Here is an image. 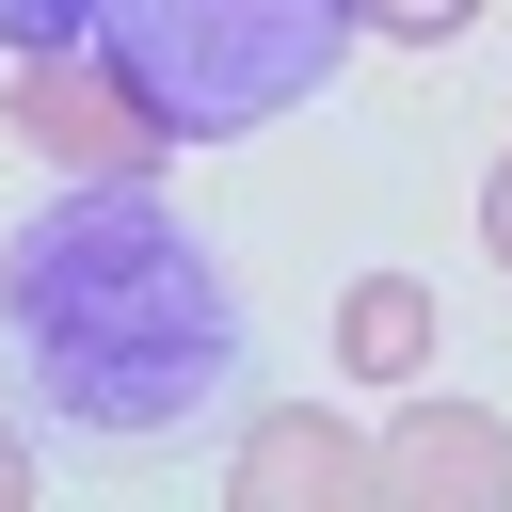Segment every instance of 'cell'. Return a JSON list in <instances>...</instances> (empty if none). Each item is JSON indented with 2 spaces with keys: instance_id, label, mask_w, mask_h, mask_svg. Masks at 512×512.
Masks as SVG:
<instances>
[{
  "instance_id": "52a82bcc",
  "label": "cell",
  "mask_w": 512,
  "mask_h": 512,
  "mask_svg": "<svg viewBox=\"0 0 512 512\" xmlns=\"http://www.w3.org/2000/svg\"><path fill=\"white\" fill-rule=\"evenodd\" d=\"M480 0H352V32H384V48H448Z\"/></svg>"
},
{
  "instance_id": "7a4b0ae2",
  "label": "cell",
  "mask_w": 512,
  "mask_h": 512,
  "mask_svg": "<svg viewBox=\"0 0 512 512\" xmlns=\"http://www.w3.org/2000/svg\"><path fill=\"white\" fill-rule=\"evenodd\" d=\"M336 48H352V0H96V64L176 144L304 112L336 80Z\"/></svg>"
},
{
  "instance_id": "5b68a950",
  "label": "cell",
  "mask_w": 512,
  "mask_h": 512,
  "mask_svg": "<svg viewBox=\"0 0 512 512\" xmlns=\"http://www.w3.org/2000/svg\"><path fill=\"white\" fill-rule=\"evenodd\" d=\"M384 512H512V416L416 400V416L384 432Z\"/></svg>"
},
{
  "instance_id": "3957f363",
  "label": "cell",
  "mask_w": 512,
  "mask_h": 512,
  "mask_svg": "<svg viewBox=\"0 0 512 512\" xmlns=\"http://www.w3.org/2000/svg\"><path fill=\"white\" fill-rule=\"evenodd\" d=\"M0 128H16V144H48L64 176H160V144H176V128L96 64V48H32V64L0 80Z\"/></svg>"
},
{
  "instance_id": "9c48e42d",
  "label": "cell",
  "mask_w": 512,
  "mask_h": 512,
  "mask_svg": "<svg viewBox=\"0 0 512 512\" xmlns=\"http://www.w3.org/2000/svg\"><path fill=\"white\" fill-rule=\"evenodd\" d=\"M480 240H496V272H512V160L480 176Z\"/></svg>"
},
{
  "instance_id": "8992f818",
  "label": "cell",
  "mask_w": 512,
  "mask_h": 512,
  "mask_svg": "<svg viewBox=\"0 0 512 512\" xmlns=\"http://www.w3.org/2000/svg\"><path fill=\"white\" fill-rule=\"evenodd\" d=\"M336 368H352V384H416V368H432V288H416V272H368V288L336 304Z\"/></svg>"
},
{
  "instance_id": "6da1fadb",
  "label": "cell",
  "mask_w": 512,
  "mask_h": 512,
  "mask_svg": "<svg viewBox=\"0 0 512 512\" xmlns=\"http://www.w3.org/2000/svg\"><path fill=\"white\" fill-rule=\"evenodd\" d=\"M0 352L32 384V416L96 432V448H160L224 400L240 368V304L208 272V240L144 192V176H80L64 208L16 224L0 256Z\"/></svg>"
},
{
  "instance_id": "ba28073f",
  "label": "cell",
  "mask_w": 512,
  "mask_h": 512,
  "mask_svg": "<svg viewBox=\"0 0 512 512\" xmlns=\"http://www.w3.org/2000/svg\"><path fill=\"white\" fill-rule=\"evenodd\" d=\"M0 48L32 64V48H96V0H0Z\"/></svg>"
},
{
  "instance_id": "277c9868",
  "label": "cell",
  "mask_w": 512,
  "mask_h": 512,
  "mask_svg": "<svg viewBox=\"0 0 512 512\" xmlns=\"http://www.w3.org/2000/svg\"><path fill=\"white\" fill-rule=\"evenodd\" d=\"M240 512H384V448L352 416H256L240 432Z\"/></svg>"
},
{
  "instance_id": "30bf717a",
  "label": "cell",
  "mask_w": 512,
  "mask_h": 512,
  "mask_svg": "<svg viewBox=\"0 0 512 512\" xmlns=\"http://www.w3.org/2000/svg\"><path fill=\"white\" fill-rule=\"evenodd\" d=\"M16 496H32V448H16V416H0V512H16Z\"/></svg>"
}]
</instances>
